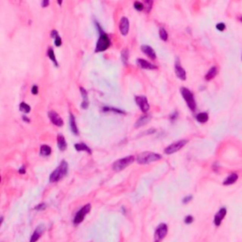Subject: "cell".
Masks as SVG:
<instances>
[{"mask_svg":"<svg viewBox=\"0 0 242 242\" xmlns=\"http://www.w3.org/2000/svg\"><path fill=\"white\" fill-rule=\"evenodd\" d=\"M67 171H68V164H67L66 161L62 160L61 162V164H59V167H58L55 170L50 174L49 181L51 183L59 182L60 180H62V179L66 175Z\"/></svg>","mask_w":242,"mask_h":242,"instance_id":"6da1fadb","label":"cell"},{"mask_svg":"<svg viewBox=\"0 0 242 242\" xmlns=\"http://www.w3.org/2000/svg\"><path fill=\"white\" fill-rule=\"evenodd\" d=\"M161 158H162V156L158 153L151 152V151H145V152L140 153L136 157V161L140 164H149L151 162H155V161L160 160Z\"/></svg>","mask_w":242,"mask_h":242,"instance_id":"7a4b0ae2","label":"cell"},{"mask_svg":"<svg viewBox=\"0 0 242 242\" xmlns=\"http://www.w3.org/2000/svg\"><path fill=\"white\" fill-rule=\"evenodd\" d=\"M134 160H135V158L132 155L118 159L117 161H115L113 164V169L114 171H121V170H123L124 168L129 167L130 164H132L134 162Z\"/></svg>","mask_w":242,"mask_h":242,"instance_id":"3957f363","label":"cell"},{"mask_svg":"<svg viewBox=\"0 0 242 242\" xmlns=\"http://www.w3.org/2000/svg\"><path fill=\"white\" fill-rule=\"evenodd\" d=\"M181 91V94L183 96V98L185 99V102L188 106V108H189L191 111H194L196 110V101H195V99H194V96L191 93V91H189V89L185 88V87H182L180 89Z\"/></svg>","mask_w":242,"mask_h":242,"instance_id":"277c9868","label":"cell"},{"mask_svg":"<svg viewBox=\"0 0 242 242\" xmlns=\"http://www.w3.org/2000/svg\"><path fill=\"white\" fill-rule=\"evenodd\" d=\"M110 46H111L110 38L104 32V33H102V34H100V36L99 38L98 43H96V46L95 52L99 53V52H102V51L107 50L110 47Z\"/></svg>","mask_w":242,"mask_h":242,"instance_id":"5b68a950","label":"cell"},{"mask_svg":"<svg viewBox=\"0 0 242 242\" xmlns=\"http://www.w3.org/2000/svg\"><path fill=\"white\" fill-rule=\"evenodd\" d=\"M91 210V204L90 203H87L84 206H82L80 209L76 213V215L73 219V223L74 225H79L81 223L82 221L84 220L86 215L89 214V212Z\"/></svg>","mask_w":242,"mask_h":242,"instance_id":"8992f818","label":"cell"},{"mask_svg":"<svg viewBox=\"0 0 242 242\" xmlns=\"http://www.w3.org/2000/svg\"><path fill=\"white\" fill-rule=\"evenodd\" d=\"M187 143V140L186 139H183V140H180V141H177L175 143H172L171 145H169L168 147H167L164 149V153L166 154H173L177 152L178 151H180L182 148H183L186 145Z\"/></svg>","mask_w":242,"mask_h":242,"instance_id":"52a82bcc","label":"cell"},{"mask_svg":"<svg viewBox=\"0 0 242 242\" xmlns=\"http://www.w3.org/2000/svg\"><path fill=\"white\" fill-rule=\"evenodd\" d=\"M135 102H136V104L139 106L140 110H141L143 113H147L149 110V104L148 102V99L146 96H135Z\"/></svg>","mask_w":242,"mask_h":242,"instance_id":"ba28073f","label":"cell"},{"mask_svg":"<svg viewBox=\"0 0 242 242\" xmlns=\"http://www.w3.org/2000/svg\"><path fill=\"white\" fill-rule=\"evenodd\" d=\"M167 225L164 223H161L160 225H158L157 229L155 231V238H157V240H161L163 238H166V235H167Z\"/></svg>","mask_w":242,"mask_h":242,"instance_id":"9c48e42d","label":"cell"},{"mask_svg":"<svg viewBox=\"0 0 242 242\" xmlns=\"http://www.w3.org/2000/svg\"><path fill=\"white\" fill-rule=\"evenodd\" d=\"M47 115L51 122L54 125H56L57 127H62V126L64 125V121H62V117L56 112H54V111H49V112L47 113Z\"/></svg>","mask_w":242,"mask_h":242,"instance_id":"30bf717a","label":"cell"},{"mask_svg":"<svg viewBox=\"0 0 242 242\" xmlns=\"http://www.w3.org/2000/svg\"><path fill=\"white\" fill-rule=\"evenodd\" d=\"M130 30V22L127 17H122L119 22V30L123 36H126L129 33Z\"/></svg>","mask_w":242,"mask_h":242,"instance_id":"8fae6325","label":"cell"},{"mask_svg":"<svg viewBox=\"0 0 242 242\" xmlns=\"http://www.w3.org/2000/svg\"><path fill=\"white\" fill-rule=\"evenodd\" d=\"M45 229L46 228H45V225L43 224L38 225L30 236V242H37L38 240H39L42 235L43 234V232H45Z\"/></svg>","mask_w":242,"mask_h":242,"instance_id":"7c38bea8","label":"cell"},{"mask_svg":"<svg viewBox=\"0 0 242 242\" xmlns=\"http://www.w3.org/2000/svg\"><path fill=\"white\" fill-rule=\"evenodd\" d=\"M174 69H175L176 76L178 77L179 79L182 80H185L186 79V73H185V69L183 68V66L181 65L179 59H177V61L175 62V65H174Z\"/></svg>","mask_w":242,"mask_h":242,"instance_id":"4fadbf2b","label":"cell"},{"mask_svg":"<svg viewBox=\"0 0 242 242\" xmlns=\"http://www.w3.org/2000/svg\"><path fill=\"white\" fill-rule=\"evenodd\" d=\"M226 213H227V210L225 207H222L217 211V213L215 215V217H214V223L216 226H220L221 224V221L226 216Z\"/></svg>","mask_w":242,"mask_h":242,"instance_id":"5bb4252c","label":"cell"},{"mask_svg":"<svg viewBox=\"0 0 242 242\" xmlns=\"http://www.w3.org/2000/svg\"><path fill=\"white\" fill-rule=\"evenodd\" d=\"M137 64L141 67L142 69H149V70H154L157 68L156 65H154L151 62H149L144 59H137Z\"/></svg>","mask_w":242,"mask_h":242,"instance_id":"9a60e30c","label":"cell"},{"mask_svg":"<svg viewBox=\"0 0 242 242\" xmlns=\"http://www.w3.org/2000/svg\"><path fill=\"white\" fill-rule=\"evenodd\" d=\"M141 50L149 58H151V60H155L156 59V53H155V51H154V49H153L151 46H149L148 45H143L141 46Z\"/></svg>","mask_w":242,"mask_h":242,"instance_id":"2e32d148","label":"cell"},{"mask_svg":"<svg viewBox=\"0 0 242 242\" xmlns=\"http://www.w3.org/2000/svg\"><path fill=\"white\" fill-rule=\"evenodd\" d=\"M80 94H81V96H82L81 108L82 109H87L89 107V99H88V94H87V91L83 88V87H80Z\"/></svg>","mask_w":242,"mask_h":242,"instance_id":"e0dca14e","label":"cell"},{"mask_svg":"<svg viewBox=\"0 0 242 242\" xmlns=\"http://www.w3.org/2000/svg\"><path fill=\"white\" fill-rule=\"evenodd\" d=\"M151 114H144L142 115L141 117L138 118V120L136 121V123H135L134 127L135 128H139V127H142V126L146 125L149 123V121L151 120Z\"/></svg>","mask_w":242,"mask_h":242,"instance_id":"ac0fdd59","label":"cell"},{"mask_svg":"<svg viewBox=\"0 0 242 242\" xmlns=\"http://www.w3.org/2000/svg\"><path fill=\"white\" fill-rule=\"evenodd\" d=\"M69 123H70L71 132L73 133L74 134L78 135V134H79V129H78V126H77L76 119H75V117H74V114H70V117H69Z\"/></svg>","mask_w":242,"mask_h":242,"instance_id":"d6986e66","label":"cell"},{"mask_svg":"<svg viewBox=\"0 0 242 242\" xmlns=\"http://www.w3.org/2000/svg\"><path fill=\"white\" fill-rule=\"evenodd\" d=\"M238 174H236V173H232V174H230V175L223 181V185H233V183H235L236 181H238Z\"/></svg>","mask_w":242,"mask_h":242,"instance_id":"ffe728a7","label":"cell"},{"mask_svg":"<svg viewBox=\"0 0 242 242\" xmlns=\"http://www.w3.org/2000/svg\"><path fill=\"white\" fill-rule=\"evenodd\" d=\"M217 74V66H212L211 68L208 70V72L205 75V80H211L214 79Z\"/></svg>","mask_w":242,"mask_h":242,"instance_id":"44dd1931","label":"cell"},{"mask_svg":"<svg viewBox=\"0 0 242 242\" xmlns=\"http://www.w3.org/2000/svg\"><path fill=\"white\" fill-rule=\"evenodd\" d=\"M75 149H76V151H86V152H88L89 154L92 153L91 149L87 146V145H85L84 143L75 144Z\"/></svg>","mask_w":242,"mask_h":242,"instance_id":"7402d4cb","label":"cell"},{"mask_svg":"<svg viewBox=\"0 0 242 242\" xmlns=\"http://www.w3.org/2000/svg\"><path fill=\"white\" fill-rule=\"evenodd\" d=\"M57 142H58V147H59V149H61V151H65L66 148H67L66 140L62 134H60L59 136H58Z\"/></svg>","mask_w":242,"mask_h":242,"instance_id":"603a6c76","label":"cell"},{"mask_svg":"<svg viewBox=\"0 0 242 242\" xmlns=\"http://www.w3.org/2000/svg\"><path fill=\"white\" fill-rule=\"evenodd\" d=\"M40 154L42 156H48L51 154V148L47 145H42L40 148Z\"/></svg>","mask_w":242,"mask_h":242,"instance_id":"cb8c5ba5","label":"cell"},{"mask_svg":"<svg viewBox=\"0 0 242 242\" xmlns=\"http://www.w3.org/2000/svg\"><path fill=\"white\" fill-rule=\"evenodd\" d=\"M47 57L49 58V59L53 62V64H54L56 66H58L59 64H58V62L56 60V57H55V53H54V50H53V48L52 47H48V49H47Z\"/></svg>","mask_w":242,"mask_h":242,"instance_id":"d4e9b609","label":"cell"},{"mask_svg":"<svg viewBox=\"0 0 242 242\" xmlns=\"http://www.w3.org/2000/svg\"><path fill=\"white\" fill-rule=\"evenodd\" d=\"M196 118L197 120L199 121L200 123H205L208 121V118H209V117H208V114L207 113H200V114H198L196 115Z\"/></svg>","mask_w":242,"mask_h":242,"instance_id":"484cf974","label":"cell"},{"mask_svg":"<svg viewBox=\"0 0 242 242\" xmlns=\"http://www.w3.org/2000/svg\"><path fill=\"white\" fill-rule=\"evenodd\" d=\"M19 109H20L21 112L23 113H25V114H28L30 112V106L27 104L26 102H21L20 104H19Z\"/></svg>","mask_w":242,"mask_h":242,"instance_id":"4316f807","label":"cell"},{"mask_svg":"<svg viewBox=\"0 0 242 242\" xmlns=\"http://www.w3.org/2000/svg\"><path fill=\"white\" fill-rule=\"evenodd\" d=\"M121 60H122V62L124 64H128V61H129V50L127 48H125V49L122 50L121 52Z\"/></svg>","mask_w":242,"mask_h":242,"instance_id":"83f0119b","label":"cell"},{"mask_svg":"<svg viewBox=\"0 0 242 242\" xmlns=\"http://www.w3.org/2000/svg\"><path fill=\"white\" fill-rule=\"evenodd\" d=\"M103 112H114L115 114H124L125 112H123L122 110H119V109H117V108H114V107H108V106H106L102 109Z\"/></svg>","mask_w":242,"mask_h":242,"instance_id":"f1b7e54d","label":"cell"},{"mask_svg":"<svg viewBox=\"0 0 242 242\" xmlns=\"http://www.w3.org/2000/svg\"><path fill=\"white\" fill-rule=\"evenodd\" d=\"M159 35H160V38L163 41H167L168 34H167V30H164V28H161L160 30H159Z\"/></svg>","mask_w":242,"mask_h":242,"instance_id":"f546056e","label":"cell"},{"mask_svg":"<svg viewBox=\"0 0 242 242\" xmlns=\"http://www.w3.org/2000/svg\"><path fill=\"white\" fill-rule=\"evenodd\" d=\"M133 7H134L135 9H136V11H139V12L143 11V9H145L144 4L141 3V2H139V1H135V2L133 3Z\"/></svg>","mask_w":242,"mask_h":242,"instance_id":"4dcf8cb0","label":"cell"},{"mask_svg":"<svg viewBox=\"0 0 242 242\" xmlns=\"http://www.w3.org/2000/svg\"><path fill=\"white\" fill-rule=\"evenodd\" d=\"M152 4H153V2H152V1H149V0H148V1H145L144 7H145V9H147V12H151V7H152Z\"/></svg>","mask_w":242,"mask_h":242,"instance_id":"1f68e13d","label":"cell"},{"mask_svg":"<svg viewBox=\"0 0 242 242\" xmlns=\"http://www.w3.org/2000/svg\"><path fill=\"white\" fill-rule=\"evenodd\" d=\"M216 28H217V30H220V31H223V30H225L226 26H225V24H224V23H219V24H217Z\"/></svg>","mask_w":242,"mask_h":242,"instance_id":"d6a6232c","label":"cell"},{"mask_svg":"<svg viewBox=\"0 0 242 242\" xmlns=\"http://www.w3.org/2000/svg\"><path fill=\"white\" fill-rule=\"evenodd\" d=\"M46 208V203H40V204H38L34 209L35 210H38V211H43V210H45Z\"/></svg>","mask_w":242,"mask_h":242,"instance_id":"836d02e7","label":"cell"},{"mask_svg":"<svg viewBox=\"0 0 242 242\" xmlns=\"http://www.w3.org/2000/svg\"><path fill=\"white\" fill-rule=\"evenodd\" d=\"M193 220H194V217H193L192 216H187V217H185V222L186 224L192 223Z\"/></svg>","mask_w":242,"mask_h":242,"instance_id":"e575fe53","label":"cell"},{"mask_svg":"<svg viewBox=\"0 0 242 242\" xmlns=\"http://www.w3.org/2000/svg\"><path fill=\"white\" fill-rule=\"evenodd\" d=\"M54 43H55V46H62V39H61V37L60 36H58L56 39H55V41H54Z\"/></svg>","mask_w":242,"mask_h":242,"instance_id":"d590c367","label":"cell"},{"mask_svg":"<svg viewBox=\"0 0 242 242\" xmlns=\"http://www.w3.org/2000/svg\"><path fill=\"white\" fill-rule=\"evenodd\" d=\"M178 117V112H174L170 114V117H169V119H170L171 121H175L176 118Z\"/></svg>","mask_w":242,"mask_h":242,"instance_id":"8d00e7d4","label":"cell"},{"mask_svg":"<svg viewBox=\"0 0 242 242\" xmlns=\"http://www.w3.org/2000/svg\"><path fill=\"white\" fill-rule=\"evenodd\" d=\"M38 92H39V89H38V86L37 85H33L32 88H31V93L33 95H37Z\"/></svg>","mask_w":242,"mask_h":242,"instance_id":"74e56055","label":"cell"},{"mask_svg":"<svg viewBox=\"0 0 242 242\" xmlns=\"http://www.w3.org/2000/svg\"><path fill=\"white\" fill-rule=\"evenodd\" d=\"M59 36V34H58V31L57 30H53L52 31H51V37L53 38V39H56V38Z\"/></svg>","mask_w":242,"mask_h":242,"instance_id":"f35d334b","label":"cell"},{"mask_svg":"<svg viewBox=\"0 0 242 242\" xmlns=\"http://www.w3.org/2000/svg\"><path fill=\"white\" fill-rule=\"evenodd\" d=\"M191 200H192V196H186V197L185 198V199L183 200V202L185 204V203H187L188 201H190Z\"/></svg>","mask_w":242,"mask_h":242,"instance_id":"ab89813d","label":"cell"},{"mask_svg":"<svg viewBox=\"0 0 242 242\" xmlns=\"http://www.w3.org/2000/svg\"><path fill=\"white\" fill-rule=\"evenodd\" d=\"M48 5H49V1H47V0H45V1L42 2V7H43V8L47 7Z\"/></svg>","mask_w":242,"mask_h":242,"instance_id":"60d3db41","label":"cell"},{"mask_svg":"<svg viewBox=\"0 0 242 242\" xmlns=\"http://www.w3.org/2000/svg\"><path fill=\"white\" fill-rule=\"evenodd\" d=\"M19 173L21 174H25L26 173V169H25V167H22L20 169H19Z\"/></svg>","mask_w":242,"mask_h":242,"instance_id":"b9f144b4","label":"cell"},{"mask_svg":"<svg viewBox=\"0 0 242 242\" xmlns=\"http://www.w3.org/2000/svg\"><path fill=\"white\" fill-rule=\"evenodd\" d=\"M22 118H23L24 121H25V122H30V119L28 118V117H27L26 115H23V117H22Z\"/></svg>","mask_w":242,"mask_h":242,"instance_id":"7bdbcfd3","label":"cell"},{"mask_svg":"<svg viewBox=\"0 0 242 242\" xmlns=\"http://www.w3.org/2000/svg\"><path fill=\"white\" fill-rule=\"evenodd\" d=\"M3 220H4V217H0V226L3 223Z\"/></svg>","mask_w":242,"mask_h":242,"instance_id":"ee69618b","label":"cell"},{"mask_svg":"<svg viewBox=\"0 0 242 242\" xmlns=\"http://www.w3.org/2000/svg\"><path fill=\"white\" fill-rule=\"evenodd\" d=\"M0 182H1V176H0Z\"/></svg>","mask_w":242,"mask_h":242,"instance_id":"f6af8a7d","label":"cell"},{"mask_svg":"<svg viewBox=\"0 0 242 242\" xmlns=\"http://www.w3.org/2000/svg\"><path fill=\"white\" fill-rule=\"evenodd\" d=\"M241 21H242V18H241Z\"/></svg>","mask_w":242,"mask_h":242,"instance_id":"bcb514c9","label":"cell"},{"mask_svg":"<svg viewBox=\"0 0 242 242\" xmlns=\"http://www.w3.org/2000/svg\"><path fill=\"white\" fill-rule=\"evenodd\" d=\"M155 242H158V241H155Z\"/></svg>","mask_w":242,"mask_h":242,"instance_id":"7dc6e473","label":"cell"}]
</instances>
